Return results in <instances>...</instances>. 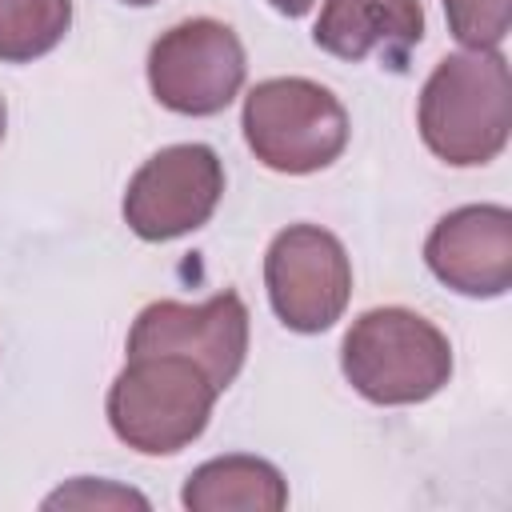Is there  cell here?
<instances>
[{
	"label": "cell",
	"mask_w": 512,
	"mask_h": 512,
	"mask_svg": "<svg viewBox=\"0 0 512 512\" xmlns=\"http://www.w3.org/2000/svg\"><path fill=\"white\" fill-rule=\"evenodd\" d=\"M420 140L452 168H476L504 152L512 132V80L500 48L444 56L420 88Z\"/></svg>",
	"instance_id": "cell-1"
},
{
	"label": "cell",
	"mask_w": 512,
	"mask_h": 512,
	"mask_svg": "<svg viewBox=\"0 0 512 512\" xmlns=\"http://www.w3.org/2000/svg\"><path fill=\"white\" fill-rule=\"evenodd\" d=\"M208 372L176 352L128 356L108 388V424L116 440L144 456H172L204 436L216 404Z\"/></svg>",
	"instance_id": "cell-2"
},
{
	"label": "cell",
	"mask_w": 512,
	"mask_h": 512,
	"mask_svg": "<svg viewBox=\"0 0 512 512\" xmlns=\"http://www.w3.org/2000/svg\"><path fill=\"white\" fill-rule=\"evenodd\" d=\"M340 368L372 404H420L452 380V344L412 308H368L344 332Z\"/></svg>",
	"instance_id": "cell-3"
},
{
	"label": "cell",
	"mask_w": 512,
	"mask_h": 512,
	"mask_svg": "<svg viewBox=\"0 0 512 512\" xmlns=\"http://www.w3.org/2000/svg\"><path fill=\"white\" fill-rule=\"evenodd\" d=\"M252 156L284 176H308L348 148L344 104L308 76H272L244 96L240 112Z\"/></svg>",
	"instance_id": "cell-4"
},
{
	"label": "cell",
	"mask_w": 512,
	"mask_h": 512,
	"mask_svg": "<svg viewBox=\"0 0 512 512\" xmlns=\"http://www.w3.org/2000/svg\"><path fill=\"white\" fill-rule=\"evenodd\" d=\"M244 76L248 60L240 36L212 16L180 20L148 48V88L180 116L224 112L240 96Z\"/></svg>",
	"instance_id": "cell-5"
},
{
	"label": "cell",
	"mask_w": 512,
	"mask_h": 512,
	"mask_svg": "<svg viewBox=\"0 0 512 512\" xmlns=\"http://www.w3.org/2000/svg\"><path fill=\"white\" fill-rule=\"evenodd\" d=\"M264 288L284 328L328 332L352 300V260L320 224H288L264 252Z\"/></svg>",
	"instance_id": "cell-6"
},
{
	"label": "cell",
	"mask_w": 512,
	"mask_h": 512,
	"mask_svg": "<svg viewBox=\"0 0 512 512\" xmlns=\"http://www.w3.org/2000/svg\"><path fill=\"white\" fill-rule=\"evenodd\" d=\"M224 196V164L208 144H168L148 156L124 192V224L148 240L164 244L204 228Z\"/></svg>",
	"instance_id": "cell-7"
},
{
	"label": "cell",
	"mask_w": 512,
	"mask_h": 512,
	"mask_svg": "<svg viewBox=\"0 0 512 512\" xmlns=\"http://www.w3.org/2000/svg\"><path fill=\"white\" fill-rule=\"evenodd\" d=\"M176 352L196 360L216 392H224L248 356V308L236 292H216L200 304L156 300L148 304L128 332V356Z\"/></svg>",
	"instance_id": "cell-8"
},
{
	"label": "cell",
	"mask_w": 512,
	"mask_h": 512,
	"mask_svg": "<svg viewBox=\"0 0 512 512\" xmlns=\"http://www.w3.org/2000/svg\"><path fill=\"white\" fill-rule=\"evenodd\" d=\"M424 264L460 296H504L512 288V212L504 204L452 208L428 232Z\"/></svg>",
	"instance_id": "cell-9"
},
{
	"label": "cell",
	"mask_w": 512,
	"mask_h": 512,
	"mask_svg": "<svg viewBox=\"0 0 512 512\" xmlns=\"http://www.w3.org/2000/svg\"><path fill=\"white\" fill-rule=\"evenodd\" d=\"M312 40L336 60L360 64L380 56L384 68L404 72L424 40V8L420 0H324Z\"/></svg>",
	"instance_id": "cell-10"
},
{
	"label": "cell",
	"mask_w": 512,
	"mask_h": 512,
	"mask_svg": "<svg viewBox=\"0 0 512 512\" xmlns=\"http://www.w3.org/2000/svg\"><path fill=\"white\" fill-rule=\"evenodd\" d=\"M180 504L188 512H280L288 504V480L260 456H216L192 468Z\"/></svg>",
	"instance_id": "cell-11"
},
{
	"label": "cell",
	"mask_w": 512,
	"mask_h": 512,
	"mask_svg": "<svg viewBox=\"0 0 512 512\" xmlns=\"http://www.w3.org/2000/svg\"><path fill=\"white\" fill-rule=\"evenodd\" d=\"M72 28V0H0V64L48 56Z\"/></svg>",
	"instance_id": "cell-12"
},
{
	"label": "cell",
	"mask_w": 512,
	"mask_h": 512,
	"mask_svg": "<svg viewBox=\"0 0 512 512\" xmlns=\"http://www.w3.org/2000/svg\"><path fill=\"white\" fill-rule=\"evenodd\" d=\"M444 16L464 48H500L512 28V0H444Z\"/></svg>",
	"instance_id": "cell-13"
},
{
	"label": "cell",
	"mask_w": 512,
	"mask_h": 512,
	"mask_svg": "<svg viewBox=\"0 0 512 512\" xmlns=\"http://www.w3.org/2000/svg\"><path fill=\"white\" fill-rule=\"evenodd\" d=\"M128 504L148 508V500L136 488H120L112 480H92V476H80L44 500V508H128Z\"/></svg>",
	"instance_id": "cell-14"
},
{
	"label": "cell",
	"mask_w": 512,
	"mask_h": 512,
	"mask_svg": "<svg viewBox=\"0 0 512 512\" xmlns=\"http://www.w3.org/2000/svg\"><path fill=\"white\" fill-rule=\"evenodd\" d=\"M268 4H272L280 16L300 20V16H308V12H312V4H316V0H268Z\"/></svg>",
	"instance_id": "cell-15"
},
{
	"label": "cell",
	"mask_w": 512,
	"mask_h": 512,
	"mask_svg": "<svg viewBox=\"0 0 512 512\" xmlns=\"http://www.w3.org/2000/svg\"><path fill=\"white\" fill-rule=\"evenodd\" d=\"M4 128H8V108H4V96H0V140H4Z\"/></svg>",
	"instance_id": "cell-16"
},
{
	"label": "cell",
	"mask_w": 512,
	"mask_h": 512,
	"mask_svg": "<svg viewBox=\"0 0 512 512\" xmlns=\"http://www.w3.org/2000/svg\"><path fill=\"white\" fill-rule=\"evenodd\" d=\"M124 4H132V8H148V4H156V0H124Z\"/></svg>",
	"instance_id": "cell-17"
}]
</instances>
